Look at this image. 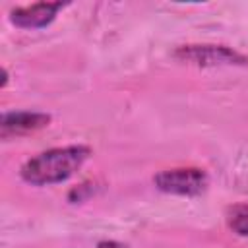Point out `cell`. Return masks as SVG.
Segmentation results:
<instances>
[{"mask_svg": "<svg viewBox=\"0 0 248 248\" xmlns=\"http://www.w3.org/2000/svg\"><path fill=\"white\" fill-rule=\"evenodd\" d=\"M91 149L85 145H66L43 151L21 167V178L35 186H48L70 178L89 157Z\"/></svg>", "mask_w": 248, "mask_h": 248, "instance_id": "cell-1", "label": "cell"}, {"mask_svg": "<svg viewBox=\"0 0 248 248\" xmlns=\"http://www.w3.org/2000/svg\"><path fill=\"white\" fill-rule=\"evenodd\" d=\"M48 122H50V116L45 114V112H31V110L6 112L2 116V124H0L2 138L35 132V130H41V128L48 126Z\"/></svg>", "mask_w": 248, "mask_h": 248, "instance_id": "cell-5", "label": "cell"}, {"mask_svg": "<svg viewBox=\"0 0 248 248\" xmlns=\"http://www.w3.org/2000/svg\"><path fill=\"white\" fill-rule=\"evenodd\" d=\"M64 4L62 2H37L31 6H23V8H16L10 14V21L21 29H39L48 25L58 10H62Z\"/></svg>", "mask_w": 248, "mask_h": 248, "instance_id": "cell-4", "label": "cell"}, {"mask_svg": "<svg viewBox=\"0 0 248 248\" xmlns=\"http://www.w3.org/2000/svg\"><path fill=\"white\" fill-rule=\"evenodd\" d=\"M153 180L161 192L178 194V196H196L203 192L207 186V174L202 169H194V167L161 170Z\"/></svg>", "mask_w": 248, "mask_h": 248, "instance_id": "cell-2", "label": "cell"}, {"mask_svg": "<svg viewBox=\"0 0 248 248\" xmlns=\"http://www.w3.org/2000/svg\"><path fill=\"white\" fill-rule=\"evenodd\" d=\"M174 56L182 62L196 66H231V64H248V58L229 46L215 45H188L176 48Z\"/></svg>", "mask_w": 248, "mask_h": 248, "instance_id": "cell-3", "label": "cell"}, {"mask_svg": "<svg viewBox=\"0 0 248 248\" xmlns=\"http://www.w3.org/2000/svg\"><path fill=\"white\" fill-rule=\"evenodd\" d=\"M229 227L242 236H248V205L238 203L229 209Z\"/></svg>", "mask_w": 248, "mask_h": 248, "instance_id": "cell-6", "label": "cell"}]
</instances>
